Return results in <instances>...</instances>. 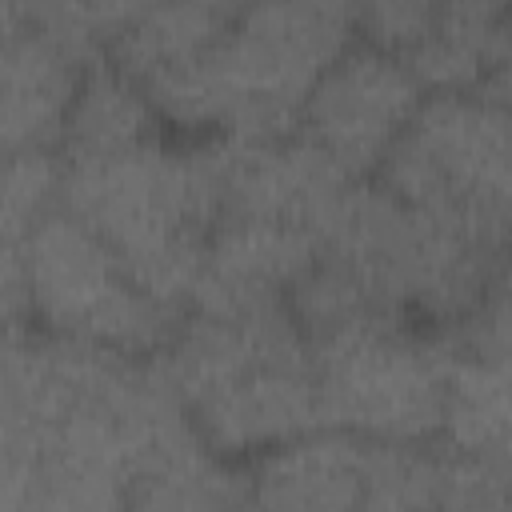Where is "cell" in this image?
<instances>
[{
    "mask_svg": "<svg viewBox=\"0 0 512 512\" xmlns=\"http://www.w3.org/2000/svg\"><path fill=\"white\" fill-rule=\"evenodd\" d=\"M352 36V8L336 0L248 4L200 56L144 80V92L180 128L280 140L300 128L312 84Z\"/></svg>",
    "mask_w": 512,
    "mask_h": 512,
    "instance_id": "cell-1",
    "label": "cell"
},
{
    "mask_svg": "<svg viewBox=\"0 0 512 512\" xmlns=\"http://www.w3.org/2000/svg\"><path fill=\"white\" fill-rule=\"evenodd\" d=\"M32 308V276L24 244L0 240V328H28Z\"/></svg>",
    "mask_w": 512,
    "mask_h": 512,
    "instance_id": "cell-24",
    "label": "cell"
},
{
    "mask_svg": "<svg viewBox=\"0 0 512 512\" xmlns=\"http://www.w3.org/2000/svg\"><path fill=\"white\" fill-rule=\"evenodd\" d=\"M364 440L316 428L260 452L248 472V512H356Z\"/></svg>",
    "mask_w": 512,
    "mask_h": 512,
    "instance_id": "cell-13",
    "label": "cell"
},
{
    "mask_svg": "<svg viewBox=\"0 0 512 512\" xmlns=\"http://www.w3.org/2000/svg\"><path fill=\"white\" fill-rule=\"evenodd\" d=\"M376 184L400 204L508 252L512 220V116L476 92H424L384 152Z\"/></svg>",
    "mask_w": 512,
    "mask_h": 512,
    "instance_id": "cell-4",
    "label": "cell"
},
{
    "mask_svg": "<svg viewBox=\"0 0 512 512\" xmlns=\"http://www.w3.org/2000/svg\"><path fill=\"white\" fill-rule=\"evenodd\" d=\"M156 108L140 80H132L112 56L84 64L72 104L60 128V160H104L156 140Z\"/></svg>",
    "mask_w": 512,
    "mask_h": 512,
    "instance_id": "cell-15",
    "label": "cell"
},
{
    "mask_svg": "<svg viewBox=\"0 0 512 512\" xmlns=\"http://www.w3.org/2000/svg\"><path fill=\"white\" fill-rule=\"evenodd\" d=\"M320 428L384 444L440 436L448 340L436 328L372 320L308 348Z\"/></svg>",
    "mask_w": 512,
    "mask_h": 512,
    "instance_id": "cell-5",
    "label": "cell"
},
{
    "mask_svg": "<svg viewBox=\"0 0 512 512\" xmlns=\"http://www.w3.org/2000/svg\"><path fill=\"white\" fill-rule=\"evenodd\" d=\"M432 512H508V452L440 448Z\"/></svg>",
    "mask_w": 512,
    "mask_h": 512,
    "instance_id": "cell-21",
    "label": "cell"
},
{
    "mask_svg": "<svg viewBox=\"0 0 512 512\" xmlns=\"http://www.w3.org/2000/svg\"><path fill=\"white\" fill-rule=\"evenodd\" d=\"M132 12L136 4H36L28 8V20L88 64L108 52L112 36Z\"/></svg>",
    "mask_w": 512,
    "mask_h": 512,
    "instance_id": "cell-22",
    "label": "cell"
},
{
    "mask_svg": "<svg viewBox=\"0 0 512 512\" xmlns=\"http://www.w3.org/2000/svg\"><path fill=\"white\" fill-rule=\"evenodd\" d=\"M236 16V4L188 0V4H136L108 52L132 80H152L192 56H200Z\"/></svg>",
    "mask_w": 512,
    "mask_h": 512,
    "instance_id": "cell-16",
    "label": "cell"
},
{
    "mask_svg": "<svg viewBox=\"0 0 512 512\" xmlns=\"http://www.w3.org/2000/svg\"><path fill=\"white\" fill-rule=\"evenodd\" d=\"M420 96L400 56L352 36L312 84L296 132L324 148L352 180H368L412 120Z\"/></svg>",
    "mask_w": 512,
    "mask_h": 512,
    "instance_id": "cell-7",
    "label": "cell"
},
{
    "mask_svg": "<svg viewBox=\"0 0 512 512\" xmlns=\"http://www.w3.org/2000/svg\"><path fill=\"white\" fill-rule=\"evenodd\" d=\"M320 256L344 264L356 284L392 316L444 328L468 316L504 284V252L400 204L376 180H352L316 228Z\"/></svg>",
    "mask_w": 512,
    "mask_h": 512,
    "instance_id": "cell-3",
    "label": "cell"
},
{
    "mask_svg": "<svg viewBox=\"0 0 512 512\" xmlns=\"http://www.w3.org/2000/svg\"><path fill=\"white\" fill-rule=\"evenodd\" d=\"M152 364L184 408H192L248 372L312 368V356L288 304H280L252 316L184 312L176 336L152 356Z\"/></svg>",
    "mask_w": 512,
    "mask_h": 512,
    "instance_id": "cell-9",
    "label": "cell"
},
{
    "mask_svg": "<svg viewBox=\"0 0 512 512\" xmlns=\"http://www.w3.org/2000/svg\"><path fill=\"white\" fill-rule=\"evenodd\" d=\"M36 464L28 456H0V512H36Z\"/></svg>",
    "mask_w": 512,
    "mask_h": 512,
    "instance_id": "cell-25",
    "label": "cell"
},
{
    "mask_svg": "<svg viewBox=\"0 0 512 512\" xmlns=\"http://www.w3.org/2000/svg\"><path fill=\"white\" fill-rule=\"evenodd\" d=\"M420 92H476L512 68V12L504 0L436 4L428 32L400 56Z\"/></svg>",
    "mask_w": 512,
    "mask_h": 512,
    "instance_id": "cell-14",
    "label": "cell"
},
{
    "mask_svg": "<svg viewBox=\"0 0 512 512\" xmlns=\"http://www.w3.org/2000/svg\"><path fill=\"white\" fill-rule=\"evenodd\" d=\"M436 4L432 0H372L352 8V32L392 56H404L432 24Z\"/></svg>",
    "mask_w": 512,
    "mask_h": 512,
    "instance_id": "cell-23",
    "label": "cell"
},
{
    "mask_svg": "<svg viewBox=\"0 0 512 512\" xmlns=\"http://www.w3.org/2000/svg\"><path fill=\"white\" fill-rule=\"evenodd\" d=\"M128 512H248V472L204 448L132 476Z\"/></svg>",
    "mask_w": 512,
    "mask_h": 512,
    "instance_id": "cell-18",
    "label": "cell"
},
{
    "mask_svg": "<svg viewBox=\"0 0 512 512\" xmlns=\"http://www.w3.org/2000/svg\"><path fill=\"white\" fill-rule=\"evenodd\" d=\"M220 200V220H272L316 236L352 176L308 136L292 132L280 140H196Z\"/></svg>",
    "mask_w": 512,
    "mask_h": 512,
    "instance_id": "cell-8",
    "label": "cell"
},
{
    "mask_svg": "<svg viewBox=\"0 0 512 512\" xmlns=\"http://www.w3.org/2000/svg\"><path fill=\"white\" fill-rule=\"evenodd\" d=\"M24 20H28V8H20V4H0V40L12 36Z\"/></svg>",
    "mask_w": 512,
    "mask_h": 512,
    "instance_id": "cell-26",
    "label": "cell"
},
{
    "mask_svg": "<svg viewBox=\"0 0 512 512\" xmlns=\"http://www.w3.org/2000/svg\"><path fill=\"white\" fill-rule=\"evenodd\" d=\"M440 448L364 440L356 512H432Z\"/></svg>",
    "mask_w": 512,
    "mask_h": 512,
    "instance_id": "cell-19",
    "label": "cell"
},
{
    "mask_svg": "<svg viewBox=\"0 0 512 512\" xmlns=\"http://www.w3.org/2000/svg\"><path fill=\"white\" fill-rule=\"evenodd\" d=\"M64 160L48 148H0V240L24 244L60 208Z\"/></svg>",
    "mask_w": 512,
    "mask_h": 512,
    "instance_id": "cell-20",
    "label": "cell"
},
{
    "mask_svg": "<svg viewBox=\"0 0 512 512\" xmlns=\"http://www.w3.org/2000/svg\"><path fill=\"white\" fill-rule=\"evenodd\" d=\"M84 60L24 20L0 40V148L56 152Z\"/></svg>",
    "mask_w": 512,
    "mask_h": 512,
    "instance_id": "cell-12",
    "label": "cell"
},
{
    "mask_svg": "<svg viewBox=\"0 0 512 512\" xmlns=\"http://www.w3.org/2000/svg\"><path fill=\"white\" fill-rule=\"evenodd\" d=\"M216 456L268 452L320 428L312 368H260L188 408Z\"/></svg>",
    "mask_w": 512,
    "mask_h": 512,
    "instance_id": "cell-11",
    "label": "cell"
},
{
    "mask_svg": "<svg viewBox=\"0 0 512 512\" xmlns=\"http://www.w3.org/2000/svg\"><path fill=\"white\" fill-rule=\"evenodd\" d=\"M60 208L112 248L136 288L188 312L204 244L220 224L216 184L196 144L172 148L156 136L120 156L72 160Z\"/></svg>",
    "mask_w": 512,
    "mask_h": 512,
    "instance_id": "cell-2",
    "label": "cell"
},
{
    "mask_svg": "<svg viewBox=\"0 0 512 512\" xmlns=\"http://www.w3.org/2000/svg\"><path fill=\"white\" fill-rule=\"evenodd\" d=\"M312 232L272 220H220L188 296V312L252 316L288 304V288L312 268Z\"/></svg>",
    "mask_w": 512,
    "mask_h": 512,
    "instance_id": "cell-10",
    "label": "cell"
},
{
    "mask_svg": "<svg viewBox=\"0 0 512 512\" xmlns=\"http://www.w3.org/2000/svg\"><path fill=\"white\" fill-rule=\"evenodd\" d=\"M508 416V356H476L448 348L436 440L460 452H508Z\"/></svg>",
    "mask_w": 512,
    "mask_h": 512,
    "instance_id": "cell-17",
    "label": "cell"
},
{
    "mask_svg": "<svg viewBox=\"0 0 512 512\" xmlns=\"http://www.w3.org/2000/svg\"><path fill=\"white\" fill-rule=\"evenodd\" d=\"M24 256L32 308L52 336L88 340L124 356H156L184 320V308H168L136 288L112 248L64 208L32 228Z\"/></svg>",
    "mask_w": 512,
    "mask_h": 512,
    "instance_id": "cell-6",
    "label": "cell"
}]
</instances>
